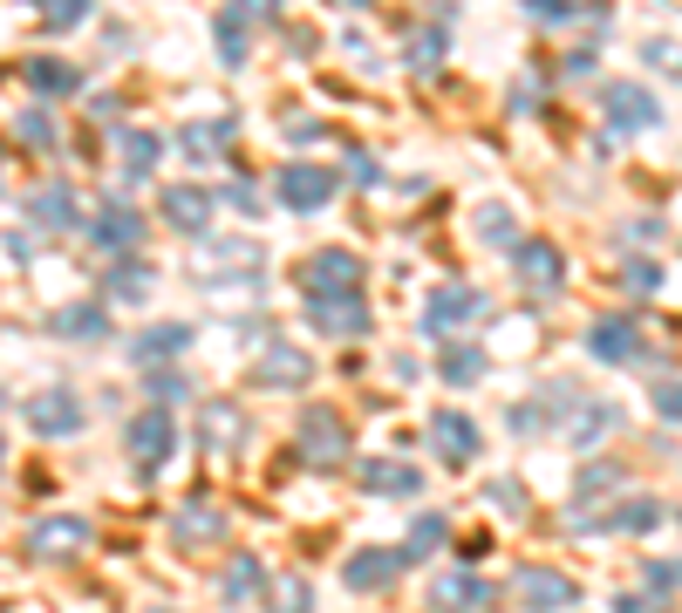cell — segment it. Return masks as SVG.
Listing matches in <instances>:
<instances>
[{
  "label": "cell",
  "mask_w": 682,
  "mask_h": 613,
  "mask_svg": "<svg viewBox=\"0 0 682 613\" xmlns=\"http://www.w3.org/2000/svg\"><path fill=\"white\" fill-rule=\"evenodd\" d=\"M431 546H444V518L431 511V518H417V531H410V546H402V559H423Z\"/></svg>",
  "instance_id": "obj_35"
},
{
  "label": "cell",
  "mask_w": 682,
  "mask_h": 613,
  "mask_svg": "<svg viewBox=\"0 0 682 613\" xmlns=\"http://www.w3.org/2000/svg\"><path fill=\"white\" fill-rule=\"evenodd\" d=\"M185 341H191V327H185V321H164V327H144L131 354L158 368V362H171V354H185Z\"/></svg>",
  "instance_id": "obj_17"
},
{
  "label": "cell",
  "mask_w": 682,
  "mask_h": 613,
  "mask_svg": "<svg viewBox=\"0 0 682 613\" xmlns=\"http://www.w3.org/2000/svg\"><path fill=\"white\" fill-rule=\"evenodd\" d=\"M437 375L444 381H478V375H485V354H478V348H450L437 362Z\"/></svg>",
  "instance_id": "obj_32"
},
{
  "label": "cell",
  "mask_w": 682,
  "mask_h": 613,
  "mask_svg": "<svg viewBox=\"0 0 682 613\" xmlns=\"http://www.w3.org/2000/svg\"><path fill=\"white\" fill-rule=\"evenodd\" d=\"M478 233H485V246H512V212H478Z\"/></svg>",
  "instance_id": "obj_37"
},
{
  "label": "cell",
  "mask_w": 682,
  "mask_h": 613,
  "mask_svg": "<svg viewBox=\"0 0 682 613\" xmlns=\"http://www.w3.org/2000/svg\"><path fill=\"white\" fill-rule=\"evenodd\" d=\"M219 55H225V62H246V28H239V14L219 21Z\"/></svg>",
  "instance_id": "obj_36"
},
{
  "label": "cell",
  "mask_w": 682,
  "mask_h": 613,
  "mask_svg": "<svg viewBox=\"0 0 682 613\" xmlns=\"http://www.w3.org/2000/svg\"><path fill=\"white\" fill-rule=\"evenodd\" d=\"M431 600H437V613H450V606H492V586L478 573H444Z\"/></svg>",
  "instance_id": "obj_20"
},
{
  "label": "cell",
  "mask_w": 682,
  "mask_h": 613,
  "mask_svg": "<svg viewBox=\"0 0 682 613\" xmlns=\"http://www.w3.org/2000/svg\"><path fill=\"white\" fill-rule=\"evenodd\" d=\"M519 279H525L533 293H553V287L567 279V266H560V252H553L546 239H533V246H519Z\"/></svg>",
  "instance_id": "obj_13"
},
{
  "label": "cell",
  "mask_w": 682,
  "mask_h": 613,
  "mask_svg": "<svg viewBox=\"0 0 682 613\" xmlns=\"http://www.w3.org/2000/svg\"><path fill=\"white\" fill-rule=\"evenodd\" d=\"M89 233H96V246H103V252H131V246L144 239V218H137L123 198H110L103 212H96V225H89Z\"/></svg>",
  "instance_id": "obj_12"
},
{
  "label": "cell",
  "mask_w": 682,
  "mask_h": 613,
  "mask_svg": "<svg viewBox=\"0 0 682 613\" xmlns=\"http://www.w3.org/2000/svg\"><path fill=\"white\" fill-rule=\"evenodd\" d=\"M116 150H123V177H131V185H144V177L158 171V158H164V137H150V130H116Z\"/></svg>",
  "instance_id": "obj_15"
},
{
  "label": "cell",
  "mask_w": 682,
  "mask_h": 613,
  "mask_svg": "<svg viewBox=\"0 0 682 613\" xmlns=\"http://www.w3.org/2000/svg\"><path fill=\"white\" fill-rule=\"evenodd\" d=\"M655 518H662V511H655V504H628V511H621V525H628V531H648Z\"/></svg>",
  "instance_id": "obj_40"
},
{
  "label": "cell",
  "mask_w": 682,
  "mask_h": 613,
  "mask_svg": "<svg viewBox=\"0 0 682 613\" xmlns=\"http://www.w3.org/2000/svg\"><path fill=\"white\" fill-rule=\"evenodd\" d=\"M212 212H219V191L212 185H164V218L178 225L185 239H206Z\"/></svg>",
  "instance_id": "obj_3"
},
{
  "label": "cell",
  "mask_w": 682,
  "mask_h": 613,
  "mask_svg": "<svg viewBox=\"0 0 682 613\" xmlns=\"http://www.w3.org/2000/svg\"><path fill=\"white\" fill-rule=\"evenodd\" d=\"M410 62H417V68H431V62H444V28H423V35L410 41Z\"/></svg>",
  "instance_id": "obj_38"
},
{
  "label": "cell",
  "mask_w": 682,
  "mask_h": 613,
  "mask_svg": "<svg viewBox=\"0 0 682 613\" xmlns=\"http://www.w3.org/2000/svg\"><path fill=\"white\" fill-rule=\"evenodd\" d=\"M246 14H281V0H239Z\"/></svg>",
  "instance_id": "obj_45"
},
{
  "label": "cell",
  "mask_w": 682,
  "mask_h": 613,
  "mask_svg": "<svg viewBox=\"0 0 682 613\" xmlns=\"http://www.w3.org/2000/svg\"><path fill=\"white\" fill-rule=\"evenodd\" d=\"M150 279H158V273H150L144 260H131V252H116V266L103 273V293H110V300H144V293H150Z\"/></svg>",
  "instance_id": "obj_19"
},
{
  "label": "cell",
  "mask_w": 682,
  "mask_h": 613,
  "mask_svg": "<svg viewBox=\"0 0 682 613\" xmlns=\"http://www.w3.org/2000/svg\"><path fill=\"white\" fill-rule=\"evenodd\" d=\"M300 456H308V464H342V456H348V429H342V416L308 409V416H300Z\"/></svg>",
  "instance_id": "obj_6"
},
{
  "label": "cell",
  "mask_w": 682,
  "mask_h": 613,
  "mask_svg": "<svg viewBox=\"0 0 682 613\" xmlns=\"http://www.w3.org/2000/svg\"><path fill=\"white\" fill-rule=\"evenodd\" d=\"M308 321L321 327L327 341H348V335H362V327H369V306H362V293H314Z\"/></svg>",
  "instance_id": "obj_5"
},
{
  "label": "cell",
  "mask_w": 682,
  "mask_h": 613,
  "mask_svg": "<svg viewBox=\"0 0 682 613\" xmlns=\"http://www.w3.org/2000/svg\"><path fill=\"white\" fill-rule=\"evenodd\" d=\"M198 279H212L219 273V287H225V279H252V273H260V246H246V239H219V246H198Z\"/></svg>",
  "instance_id": "obj_7"
},
{
  "label": "cell",
  "mask_w": 682,
  "mask_h": 613,
  "mask_svg": "<svg viewBox=\"0 0 682 613\" xmlns=\"http://www.w3.org/2000/svg\"><path fill=\"white\" fill-rule=\"evenodd\" d=\"M89 546V525L83 518H41L35 531H28V552L35 559H75Z\"/></svg>",
  "instance_id": "obj_11"
},
{
  "label": "cell",
  "mask_w": 682,
  "mask_h": 613,
  "mask_svg": "<svg viewBox=\"0 0 682 613\" xmlns=\"http://www.w3.org/2000/svg\"><path fill=\"white\" fill-rule=\"evenodd\" d=\"M519 593H525V606H573V586L560 573H525Z\"/></svg>",
  "instance_id": "obj_27"
},
{
  "label": "cell",
  "mask_w": 682,
  "mask_h": 613,
  "mask_svg": "<svg viewBox=\"0 0 682 613\" xmlns=\"http://www.w3.org/2000/svg\"><path fill=\"white\" fill-rule=\"evenodd\" d=\"M225 198H233V204H239V212H260V204H266L260 191H252V185H246V177H233V185H225Z\"/></svg>",
  "instance_id": "obj_39"
},
{
  "label": "cell",
  "mask_w": 682,
  "mask_h": 613,
  "mask_svg": "<svg viewBox=\"0 0 682 613\" xmlns=\"http://www.w3.org/2000/svg\"><path fill=\"white\" fill-rule=\"evenodd\" d=\"M21 75H28V89H35V96H75V83H83V75H75L69 62H48V55L28 62Z\"/></svg>",
  "instance_id": "obj_25"
},
{
  "label": "cell",
  "mask_w": 682,
  "mask_h": 613,
  "mask_svg": "<svg viewBox=\"0 0 682 613\" xmlns=\"http://www.w3.org/2000/svg\"><path fill=\"white\" fill-rule=\"evenodd\" d=\"M608 116L621 123V130H655V96L635 89V83H615L608 89Z\"/></svg>",
  "instance_id": "obj_16"
},
{
  "label": "cell",
  "mask_w": 682,
  "mask_h": 613,
  "mask_svg": "<svg viewBox=\"0 0 682 613\" xmlns=\"http://www.w3.org/2000/svg\"><path fill=\"white\" fill-rule=\"evenodd\" d=\"M594 354L628 362V354H635V321H600V327H594Z\"/></svg>",
  "instance_id": "obj_29"
},
{
  "label": "cell",
  "mask_w": 682,
  "mask_h": 613,
  "mask_svg": "<svg viewBox=\"0 0 682 613\" xmlns=\"http://www.w3.org/2000/svg\"><path fill=\"white\" fill-rule=\"evenodd\" d=\"M362 484H369V491H383V498H417V471L410 464H362Z\"/></svg>",
  "instance_id": "obj_24"
},
{
  "label": "cell",
  "mask_w": 682,
  "mask_h": 613,
  "mask_svg": "<svg viewBox=\"0 0 682 613\" xmlns=\"http://www.w3.org/2000/svg\"><path fill=\"white\" fill-rule=\"evenodd\" d=\"M55 335H69V341L110 335V306H62V314H55Z\"/></svg>",
  "instance_id": "obj_23"
},
{
  "label": "cell",
  "mask_w": 682,
  "mask_h": 613,
  "mask_svg": "<svg viewBox=\"0 0 682 613\" xmlns=\"http://www.w3.org/2000/svg\"><path fill=\"white\" fill-rule=\"evenodd\" d=\"M206 443L212 450H239L246 443V416L233 402H206Z\"/></svg>",
  "instance_id": "obj_22"
},
{
  "label": "cell",
  "mask_w": 682,
  "mask_h": 613,
  "mask_svg": "<svg viewBox=\"0 0 682 613\" xmlns=\"http://www.w3.org/2000/svg\"><path fill=\"white\" fill-rule=\"evenodd\" d=\"M225 531V511H212V504H185L178 518H171V539L178 546H206V539H219Z\"/></svg>",
  "instance_id": "obj_18"
},
{
  "label": "cell",
  "mask_w": 682,
  "mask_h": 613,
  "mask_svg": "<svg viewBox=\"0 0 682 613\" xmlns=\"http://www.w3.org/2000/svg\"><path fill=\"white\" fill-rule=\"evenodd\" d=\"M648 62H662V68H682V48H675V41H648Z\"/></svg>",
  "instance_id": "obj_42"
},
{
  "label": "cell",
  "mask_w": 682,
  "mask_h": 613,
  "mask_svg": "<svg viewBox=\"0 0 682 613\" xmlns=\"http://www.w3.org/2000/svg\"><path fill=\"white\" fill-rule=\"evenodd\" d=\"M225 143H233V116H219V123H191V130L178 137L185 158H219Z\"/></svg>",
  "instance_id": "obj_26"
},
{
  "label": "cell",
  "mask_w": 682,
  "mask_h": 613,
  "mask_svg": "<svg viewBox=\"0 0 682 613\" xmlns=\"http://www.w3.org/2000/svg\"><path fill=\"white\" fill-rule=\"evenodd\" d=\"M396 566H402V552H356L348 559V586H356V593H369V586H389L396 579Z\"/></svg>",
  "instance_id": "obj_21"
},
{
  "label": "cell",
  "mask_w": 682,
  "mask_h": 613,
  "mask_svg": "<svg viewBox=\"0 0 682 613\" xmlns=\"http://www.w3.org/2000/svg\"><path fill=\"white\" fill-rule=\"evenodd\" d=\"M123 450L137 456V471H158L171 450H178V429H171V416L164 409H144V416L123 429Z\"/></svg>",
  "instance_id": "obj_2"
},
{
  "label": "cell",
  "mask_w": 682,
  "mask_h": 613,
  "mask_svg": "<svg viewBox=\"0 0 682 613\" xmlns=\"http://www.w3.org/2000/svg\"><path fill=\"white\" fill-rule=\"evenodd\" d=\"M431 443H437L444 464H471V456H478V423L458 416V409H437V416H431Z\"/></svg>",
  "instance_id": "obj_10"
},
{
  "label": "cell",
  "mask_w": 682,
  "mask_h": 613,
  "mask_svg": "<svg viewBox=\"0 0 682 613\" xmlns=\"http://www.w3.org/2000/svg\"><path fill=\"white\" fill-rule=\"evenodd\" d=\"M273 198H281L287 212H321V204L335 198V171H321V164H287L281 177H273Z\"/></svg>",
  "instance_id": "obj_1"
},
{
  "label": "cell",
  "mask_w": 682,
  "mask_h": 613,
  "mask_svg": "<svg viewBox=\"0 0 682 613\" xmlns=\"http://www.w3.org/2000/svg\"><path fill=\"white\" fill-rule=\"evenodd\" d=\"M348 177H356V185H375V158L369 150H348Z\"/></svg>",
  "instance_id": "obj_41"
},
{
  "label": "cell",
  "mask_w": 682,
  "mask_h": 613,
  "mask_svg": "<svg viewBox=\"0 0 682 613\" xmlns=\"http://www.w3.org/2000/svg\"><path fill=\"white\" fill-rule=\"evenodd\" d=\"M28 423L41 429V437H75V429H83V402H75L69 389H41L28 402Z\"/></svg>",
  "instance_id": "obj_9"
},
{
  "label": "cell",
  "mask_w": 682,
  "mask_h": 613,
  "mask_svg": "<svg viewBox=\"0 0 682 613\" xmlns=\"http://www.w3.org/2000/svg\"><path fill=\"white\" fill-rule=\"evenodd\" d=\"M21 143H28V150H48V143H55V116H48V110H28V116H21Z\"/></svg>",
  "instance_id": "obj_34"
},
{
  "label": "cell",
  "mask_w": 682,
  "mask_h": 613,
  "mask_svg": "<svg viewBox=\"0 0 682 613\" xmlns=\"http://www.w3.org/2000/svg\"><path fill=\"white\" fill-rule=\"evenodd\" d=\"M260 381H266V389H308V381H314V354L273 341V348L260 354Z\"/></svg>",
  "instance_id": "obj_8"
},
{
  "label": "cell",
  "mask_w": 682,
  "mask_h": 613,
  "mask_svg": "<svg viewBox=\"0 0 682 613\" xmlns=\"http://www.w3.org/2000/svg\"><path fill=\"white\" fill-rule=\"evenodd\" d=\"M0 456H8V443H0Z\"/></svg>",
  "instance_id": "obj_47"
},
{
  "label": "cell",
  "mask_w": 682,
  "mask_h": 613,
  "mask_svg": "<svg viewBox=\"0 0 682 613\" xmlns=\"http://www.w3.org/2000/svg\"><path fill=\"white\" fill-rule=\"evenodd\" d=\"M83 21H89V0H48L41 28H48V35H69V28H83Z\"/></svg>",
  "instance_id": "obj_31"
},
{
  "label": "cell",
  "mask_w": 682,
  "mask_h": 613,
  "mask_svg": "<svg viewBox=\"0 0 682 613\" xmlns=\"http://www.w3.org/2000/svg\"><path fill=\"white\" fill-rule=\"evenodd\" d=\"M0 409H8V396H0Z\"/></svg>",
  "instance_id": "obj_46"
},
{
  "label": "cell",
  "mask_w": 682,
  "mask_h": 613,
  "mask_svg": "<svg viewBox=\"0 0 682 613\" xmlns=\"http://www.w3.org/2000/svg\"><path fill=\"white\" fill-rule=\"evenodd\" d=\"M150 396H158V402L164 396H185V375H150Z\"/></svg>",
  "instance_id": "obj_43"
},
{
  "label": "cell",
  "mask_w": 682,
  "mask_h": 613,
  "mask_svg": "<svg viewBox=\"0 0 682 613\" xmlns=\"http://www.w3.org/2000/svg\"><path fill=\"white\" fill-rule=\"evenodd\" d=\"M300 279H308V293H362V260L342 252V246H327V252H314V260L300 266Z\"/></svg>",
  "instance_id": "obj_4"
},
{
  "label": "cell",
  "mask_w": 682,
  "mask_h": 613,
  "mask_svg": "<svg viewBox=\"0 0 682 613\" xmlns=\"http://www.w3.org/2000/svg\"><path fill=\"white\" fill-rule=\"evenodd\" d=\"M655 402H662V409H669V416H682V381H675V389H662V396H655Z\"/></svg>",
  "instance_id": "obj_44"
},
{
  "label": "cell",
  "mask_w": 682,
  "mask_h": 613,
  "mask_svg": "<svg viewBox=\"0 0 682 613\" xmlns=\"http://www.w3.org/2000/svg\"><path fill=\"white\" fill-rule=\"evenodd\" d=\"M266 606H273V613H314V586L287 573V579H273V593H266Z\"/></svg>",
  "instance_id": "obj_30"
},
{
  "label": "cell",
  "mask_w": 682,
  "mask_h": 613,
  "mask_svg": "<svg viewBox=\"0 0 682 613\" xmlns=\"http://www.w3.org/2000/svg\"><path fill=\"white\" fill-rule=\"evenodd\" d=\"M35 218H41V225H55V233H69V225H75V191H69V185L35 191Z\"/></svg>",
  "instance_id": "obj_28"
},
{
  "label": "cell",
  "mask_w": 682,
  "mask_h": 613,
  "mask_svg": "<svg viewBox=\"0 0 682 613\" xmlns=\"http://www.w3.org/2000/svg\"><path fill=\"white\" fill-rule=\"evenodd\" d=\"M252 586H260V559H233V566H225V586H219V593H225V600H246Z\"/></svg>",
  "instance_id": "obj_33"
},
{
  "label": "cell",
  "mask_w": 682,
  "mask_h": 613,
  "mask_svg": "<svg viewBox=\"0 0 682 613\" xmlns=\"http://www.w3.org/2000/svg\"><path fill=\"white\" fill-rule=\"evenodd\" d=\"M478 314V293L471 287H458V279H450V287H437L431 300H423V327H458V321H471Z\"/></svg>",
  "instance_id": "obj_14"
}]
</instances>
